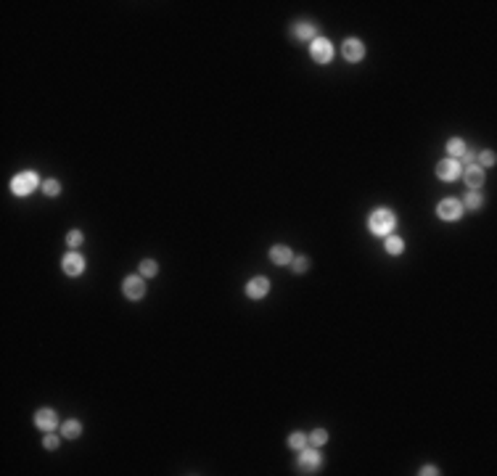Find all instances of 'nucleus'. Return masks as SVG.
Instances as JSON below:
<instances>
[{"mask_svg": "<svg viewBox=\"0 0 497 476\" xmlns=\"http://www.w3.org/2000/svg\"><path fill=\"white\" fill-rule=\"evenodd\" d=\"M394 222H397V217L391 214V209H375V212H371V217H368V228H371V233H375V236H389Z\"/></svg>", "mask_w": 497, "mask_h": 476, "instance_id": "f257e3e1", "label": "nucleus"}, {"mask_svg": "<svg viewBox=\"0 0 497 476\" xmlns=\"http://www.w3.org/2000/svg\"><path fill=\"white\" fill-rule=\"evenodd\" d=\"M35 188H37V175L35 172H21L11 180V191H14L16 196H29Z\"/></svg>", "mask_w": 497, "mask_h": 476, "instance_id": "f03ea898", "label": "nucleus"}, {"mask_svg": "<svg viewBox=\"0 0 497 476\" xmlns=\"http://www.w3.org/2000/svg\"><path fill=\"white\" fill-rule=\"evenodd\" d=\"M310 53L318 64H325V61H331V56H333V45L325 37H315L310 45Z\"/></svg>", "mask_w": 497, "mask_h": 476, "instance_id": "7ed1b4c3", "label": "nucleus"}, {"mask_svg": "<svg viewBox=\"0 0 497 476\" xmlns=\"http://www.w3.org/2000/svg\"><path fill=\"white\" fill-rule=\"evenodd\" d=\"M143 294H145L143 275H130V278L124 281V297L127 299H143Z\"/></svg>", "mask_w": 497, "mask_h": 476, "instance_id": "20e7f679", "label": "nucleus"}, {"mask_svg": "<svg viewBox=\"0 0 497 476\" xmlns=\"http://www.w3.org/2000/svg\"><path fill=\"white\" fill-rule=\"evenodd\" d=\"M436 175H439V180H444V183H450V180H455L460 175V164L455 159H444L436 164Z\"/></svg>", "mask_w": 497, "mask_h": 476, "instance_id": "39448f33", "label": "nucleus"}, {"mask_svg": "<svg viewBox=\"0 0 497 476\" xmlns=\"http://www.w3.org/2000/svg\"><path fill=\"white\" fill-rule=\"evenodd\" d=\"M436 214L442 217V220H458L460 214H463V209H460V204L455 201V198H447V201H442L439 207H436Z\"/></svg>", "mask_w": 497, "mask_h": 476, "instance_id": "423d86ee", "label": "nucleus"}, {"mask_svg": "<svg viewBox=\"0 0 497 476\" xmlns=\"http://www.w3.org/2000/svg\"><path fill=\"white\" fill-rule=\"evenodd\" d=\"M299 471H304V474H310L315 471V468L320 466V453L318 450H302V455H299Z\"/></svg>", "mask_w": 497, "mask_h": 476, "instance_id": "0eeeda50", "label": "nucleus"}, {"mask_svg": "<svg viewBox=\"0 0 497 476\" xmlns=\"http://www.w3.org/2000/svg\"><path fill=\"white\" fill-rule=\"evenodd\" d=\"M267 291H270V281L262 278V275H259V278H254V281H248V286H246V294H248L251 299H262Z\"/></svg>", "mask_w": 497, "mask_h": 476, "instance_id": "6e6552de", "label": "nucleus"}, {"mask_svg": "<svg viewBox=\"0 0 497 476\" xmlns=\"http://www.w3.org/2000/svg\"><path fill=\"white\" fill-rule=\"evenodd\" d=\"M341 51H344V58H347V61H360V58L365 56V48H362V43H360V40H352V37L344 43Z\"/></svg>", "mask_w": 497, "mask_h": 476, "instance_id": "1a4fd4ad", "label": "nucleus"}, {"mask_svg": "<svg viewBox=\"0 0 497 476\" xmlns=\"http://www.w3.org/2000/svg\"><path fill=\"white\" fill-rule=\"evenodd\" d=\"M85 270V260L80 254H66L64 257V273L66 275H80Z\"/></svg>", "mask_w": 497, "mask_h": 476, "instance_id": "9d476101", "label": "nucleus"}, {"mask_svg": "<svg viewBox=\"0 0 497 476\" xmlns=\"http://www.w3.org/2000/svg\"><path fill=\"white\" fill-rule=\"evenodd\" d=\"M35 426L42 429V431L56 429V413H53V410H40L37 415H35Z\"/></svg>", "mask_w": 497, "mask_h": 476, "instance_id": "9b49d317", "label": "nucleus"}, {"mask_svg": "<svg viewBox=\"0 0 497 476\" xmlns=\"http://www.w3.org/2000/svg\"><path fill=\"white\" fill-rule=\"evenodd\" d=\"M465 183L471 185V188H479V185L484 183V170L476 164H468V170H465Z\"/></svg>", "mask_w": 497, "mask_h": 476, "instance_id": "f8f14e48", "label": "nucleus"}, {"mask_svg": "<svg viewBox=\"0 0 497 476\" xmlns=\"http://www.w3.org/2000/svg\"><path fill=\"white\" fill-rule=\"evenodd\" d=\"M270 260L275 264H288L291 262V249H286V246H275V249L270 251Z\"/></svg>", "mask_w": 497, "mask_h": 476, "instance_id": "ddd939ff", "label": "nucleus"}, {"mask_svg": "<svg viewBox=\"0 0 497 476\" xmlns=\"http://www.w3.org/2000/svg\"><path fill=\"white\" fill-rule=\"evenodd\" d=\"M294 32H296V37H302V40H310V43L315 40V27H312V24H307V21L296 24Z\"/></svg>", "mask_w": 497, "mask_h": 476, "instance_id": "4468645a", "label": "nucleus"}, {"mask_svg": "<svg viewBox=\"0 0 497 476\" xmlns=\"http://www.w3.org/2000/svg\"><path fill=\"white\" fill-rule=\"evenodd\" d=\"M447 151L452 154V159H460V156L465 154V143L460 141V138H452V141L447 143Z\"/></svg>", "mask_w": 497, "mask_h": 476, "instance_id": "2eb2a0df", "label": "nucleus"}, {"mask_svg": "<svg viewBox=\"0 0 497 476\" xmlns=\"http://www.w3.org/2000/svg\"><path fill=\"white\" fill-rule=\"evenodd\" d=\"M61 431H64V437H69V439H74V437H80V431H82V426H80V421H66V423L61 426Z\"/></svg>", "mask_w": 497, "mask_h": 476, "instance_id": "dca6fc26", "label": "nucleus"}, {"mask_svg": "<svg viewBox=\"0 0 497 476\" xmlns=\"http://www.w3.org/2000/svg\"><path fill=\"white\" fill-rule=\"evenodd\" d=\"M402 249H405V244H402V238H397V236H389L386 238V251H389V254H402Z\"/></svg>", "mask_w": 497, "mask_h": 476, "instance_id": "f3484780", "label": "nucleus"}, {"mask_svg": "<svg viewBox=\"0 0 497 476\" xmlns=\"http://www.w3.org/2000/svg\"><path fill=\"white\" fill-rule=\"evenodd\" d=\"M325 439H328V434H325L323 429H315V431L310 434V444H312V447H320V444H325Z\"/></svg>", "mask_w": 497, "mask_h": 476, "instance_id": "a211bd4d", "label": "nucleus"}, {"mask_svg": "<svg viewBox=\"0 0 497 476\" xmlns=\"http://www.w3.org/2000/svg\"><path fill=\"white\" fill-rule=\"evenodd\" d=\"M304 444H307V437H304V434H291V437H288V447L304 450Z\"/></svg>", "mask_w": 497, "mask_h": 476, "instance_id": "6ab92c4d", "label": "nucleus"}, {"mask_svg": "<svg viewBox=\"0 0 497 476\" xmlns=\"http://www.w3.org/2000/svg\"><path fill=\"white\" fill-rule=\"evenodd\" d=\"M141 275H143V278L156 275V262H154V260H143V262H141Z\"/></svg>", "mask_w": 497, "mask_h": 476, "instance_id": "aec40b11", "label": "nucleus"}, {"mask_svg": "<svg viewBox=\"0 0 497 476\" xmlns=\"http://www.w3.org/2000/svg\"><path fill=\"white\" fill-rule=\"evenodd\" d=\"M42 191H45V196H58L61 185H58L56 180H45V183H42Z\"/></svg>", "mask_w": 497, "mask_h": 476, "instance_id": "412c9836", "label": "nucleus"}, {"mask_svg": "<svg viewBox=\"0 0 497 476\" xmlns=\"http://www.w3.org/2000/svg\"><path fill=\"white\" fill-rule=\"evenodd\" d=\"M66 244H69V246H80L82 244V233L80 230H71L69 236H66Z\"/></svg>", "mask_w": 497, "mask_h": 476, "instance_id": "4be33fe9", "label": "nucleus"}, {"mask_svg": "<svg viewBox=\"0 0 497 476\" xmlns=\"http://www.w3.org/2000/svg\"><path fill=\"white\" fill-rule=\"evenodd\" d=\"M465 204H468L471 209H479V207H481V196H479V194H468V196H465Z\"/></svg>", "mask_w": 497, "mask_h": 476, "instance_id": "5701e85b", "label": "nucleus"}, {"mask_svg": "<svg viewBox=\"0 0 497 476\" xmlns=\"http://www.w3.org/2000/svg\"><path fill=\"white\" fill-rule=\"evenodd\" d=\"M42 444H45L48 450H56V447H58V437H53V434H48V437H45V442H42Z\"/></svg>", "mask_w": 497, "mask_h": 476, "instance_id": "b1692460", "label": "nucleus"}, {"mask_svg": "<svg viewBox=\"0 0 497 476\" xmlns=\"http://www.w3.org/2000/svg\"><path fill=\"white\" fill-rule=\"evenodd\" d=\"M479 159H481L484 164H495V154H492V151H481V156H479Z\"/></svg>", "mask_w": 497, "mask_h": 476, "instance_id": "393cba45", "label": "nucleus"}, {"mask_svg": "<svg viewBox=\"0 0 497 476\" xmlns=\"http://www.w3.org/2000/svg\"><path fill=\"white\" fill-rule=\"evenodd\" d=\"M294 267L299 270V273H302V270H307V260H304V257H296V260H294Z\"/></svg>", "mask_w": 497, "mask_h": 476, "instance_id": "a878e982", "label": "nucleus"}, {"mask_svg": "<svg viewBox=\"0 0 497 476\" xmlns=\"http://www.w3.org/2000/svg\"><path fill=\"white\" fill-rule=\"evenodd\" d=\"M421 474H423V476H431V474H439V471H436V468H434V466H426V468H423V471H421Z\"/></svg>", "mask_w": 497, "mask_h": 476, "instance_id": "bb28decb", "label": "nucleus"}, {"mask_svg": "<svg viewBox=\"0 0 497 476\" xmlns=\"http://www.w3.org/2000/svg\"><path fill=\"white\" fill-rule=\"evenodd\" d=\"M460 161H465V164H471V161H474V154H463V156H460Z\"/></svg>", "mask_w": 497, "mask_h": 476, "instance_id": "cd10ccee", "label": "nucleus"}]
</instances>
